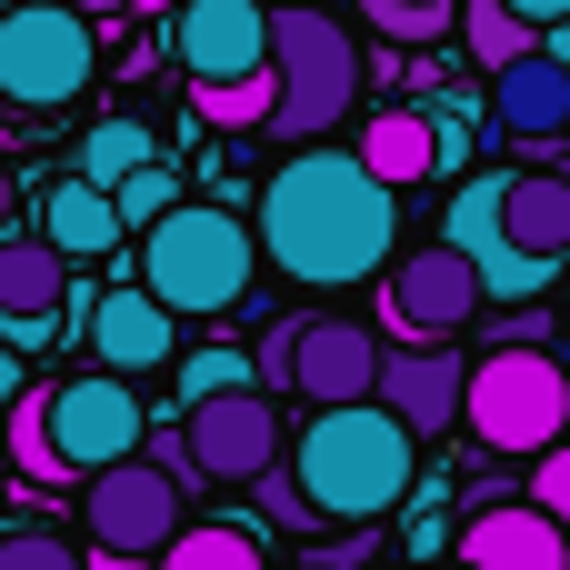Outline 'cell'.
Instances as JSON below:
<instances>
[{
	"label": "cell",
	"mask_w": 570,
	"mask_h": 570,
	"mask_svg": "<svg viewBox=\"0 0 570 570\" xmlns=\"http://www.w3.org/2000/svg\"><path fill=\"white\" fill-rule=\"evenodd\" d=\"M160 570H271V551H261V531H240V521H180L170 531V551H160Z\"/></svg>",
	"instance_id": "22"
},
{
	"label": "cell",
	"mask_w": 570,
	"mask_h": 570,
	"mask_svg": "<svg viewBox=\"0 0 570 570\" xmlns=\"http://www.w3.org/2000/svg\"><path fill=\"white\" fill-rule=\"evenodd\" d=\"M391 190H421V180H441V170H461V100H401V110H371L361 120V140H351Z\"/></svg>",
	"instance_id": "13"
},
{
	"label": "cell",
	"mask_w": 570,
	"mask_h": 570,
	"mask_svg": "<svg viewBox=\"0 0 570 570\" xmlns=\"http://www.w3.org/2000/svg\"><path fill=\"white\" fill-rule=\"evenodd\" d=\"M250 271H261V230L220 200H180L140 230V281L180 311V321H220L250 301Z\"/></svg>",
	"instance_id": "4"
},
{
	"label": "cell",
	"mask_w": 570,
	"mask_h": 570,
	"mask_svg": "<svg viewBox=\"0 0 570 570\" xmlns=\"http://www.w3.org/2000/svg\"><path fill=\"white\" fill-rule=\"evenodd\" d=\"M70 271H80V261H70L50 230L0 240V331H50L60 301H70Z\"/></svg>",
	"instance_id": "18"
},
{
	"label": "cell",
	"mask_w": 570,
	"mask_h": 570,
	"mask_svg": "<svg viewBox=\"0 0 570 570\" xmlns=\"http://www.w3.org/2000/svg\"><path fill=\"white\" fill-rule=\"evenodd\" d=\"M271 70H281V110H271V130H281L291 150H301V140H331V130L361 110V90H371L361 40H351L341 20H321L311 0L271 10Z\"/></svg>",
	"instance_id": "6"
},
{
	"label": "cell",
	"mask_w": 570,
	"mask_h": 570,
	"mask_svg": "<svg viewBox=\"0 0 570 570\" xmlns=\"http://www.w3.org/2000/svg\"><path fill=\"white\" fill-rule=\"evenodd\" d=\"M271 391H301L311 411H321V401H371V391H381V331H371V321H341V311L291 321V331L271 341Z\"/></svg>",
	"instance_id": "9"
},
{
	"label": "cell",
	"mask_w": 570,
	"mask_h": 570,
	"mask_svg": "<svg viewBox=\"0 0 570 570\" xmlns=\"http://www.w3.org/2000/svg\"><path fill=\"white\" fill-rule=\"evenodd\" d=\"M170 50H180V80L190 90L250 80V70H271V0H180Z\"/></svg>",
	"instance_id": "12"
},
{
	"label": "cell",
	"mask_w": 570,
	"mask_h": 570,
	"mask_svg": "<svg viewBox=\"0 0 570 570\" xmlns=\"http://www.w3.org/2000/svg\"><path fill=\"white\" fill-rule=\"evenodd\" d=\"M511 10H521L531 30H551V20H570V0H511Z\"/></svg>",
	"instance_id": "33"
},
{
	"label": "cell",
	"mask_w": 570,
	"mask_h": 570,
	"mask_svg": "<svg viewBox=\"0 0 570 570\" xmlns=\"http://www.w3.org/2000/svg\"><path fill=\"white\" fill-rule=\"evenodd\" d=\"M531 501H541V511L570 531V431L551 441V451H531Z\"/></svg>",
	"instance_id": "30"
},
{
	"label": "cell",
	"mask_w": 570,
	"mask_h": 570,
	"mask_svg": "<svg viewBox=\"0 0 570 570\" xmlns=\"http://www.w3.org/2000/svg\"><path fill=\"white\" fill-rule=\"evenodd\" d=\"M100 80V30L70 0H10L0 10V110L10 130H50L60 110H80Z\"/></svg>",
	"instance_id": "5"
},
{
	"label": "cell",
	"mask_w": 570,
	"mask_h": 570,
	"mask_svg": "<svg viewBox=\"0 0 570 570\" xmlns=\"http://www.w3.org/2000/svg\"><path fill=\"white\" fill-rule=\"evenodd\" d=\"M0 230H10V170H0Z\"/></svg>",
	"instance_id": "36"
},
{
	"label": "cell",
	"mask_w": 570,
	"mask_h": 570,
	"mask_svg": "<svg viewBox=\"0 0 570 570\" xmlns=\"http://www.w3.org/2000/svg\"><path fill=\"white\" fill-rule=\"evenodd\" d=\"M491 120H501L511 140H561L570 130V70L551 50L501 60V70H491Z\"/></svg>",
	"instance_id": "19"
},
{
	"label": "cell",
	"mask_w": 570,
	"mask_h": 570,
	"mask_svg": "<svg viewBox=\"0 0 570 570\" xmlns=\"http://www.w3.org/2000/svg\"><path fill=\"white\" fill-rule=\"evenodd\" d=\"M561 351H570V311H561Z\"/></svg>",
	"instance_id": "37"
},
{
	"label": "cell",
	"mask_w": 570,
	"mask_h": 570,
	"mask_svg": "<svg viewBox=\"0 0 570 570\" xmlns=\"http://www.w3.org/2000/svg\"><path fill=\"white\" fill-rule=\"evenodd\" d=\"M140 160H160V150H150V130H140V120H100V130H90V140H80V170H90V180H100V190H110V180H130V170H140Z\"/></svg>",
	"instance_id": "25"
},
{
	"label": "cell",
	"mask_w": 570,
	"mask_h": 570,
	"mask_svg": "<svg viewBox=\"0 0 570 570\" xmlns=\"http://www.w3.org/2000/svg\"><path fill=\"white\" fill-rule=\"evenodd\" d=\"M461 431L501 461H531L570 431V361H551L541 341H501L471 361V391H461Z\"/></svg>",
	"instance_id": "7"
},
{
	"label": "cell",
	"mask_w": 570,
	"mask_h": 570,
	"mask_svg": "<svg viewBox=\"0 0 570 570\" xmlns=\"http://www.w3.org/2000/svg\"><path fill=\"white\" fill-rule=\"evenodd\" d=\"M501 220L521 250L561 261L570 250V170H501Z\"/></svg>",
	"instance_id": "21"
},
{
	"label": "cell",
	"mask_w": 570,
	"mask_h": 570,
	"mask_svg": "<svg viewBox=\"0 0 570 570\" xmlns=\"http://www.w3.org/2000/svg\"><path fill=\"white\" fill-rule=\"evenodd\" d=\"M451 10H461V0H361V20H371V30H391V40H441V30H451Z\"/></svg>",
	"instance_id": "27"
},
{
	"label": "cell",
	"mask_w": 570,
	"mask_h": 570,
	"mask_svg": "<svg viewBox=\"0 0 570 570\" xmlns=\"http://www.w3.org/2000/svg\"><path fill=\"white\" fill-rule=\"evenodd\" d=\"M0 140H10V110H0Z\"/></svg>",
	"instance_id": "38"
},
{
	"label": "cell",
	"mask_w": 570,
	"mask_h": 570,
	"mask_svg": "<svg viewBox=\"0 0 570 570\" xmlns=\"http://www.w3.org/2000/svg\"><path fill=\"white\" fill-rule=\"evenodd\" d=\"M421 570H441V561H421ZM461 570H471V561H461Z\"/></svg>",
	"instance_id": "39"
},
{
	"label": "cell",
	"mask_w": 570,
	"mask_h": 570,
	"mask_svg": "<svg viewBox=\"0 0 570 570\" xmlns=\"http://www.w3.org/2000/svg\"><path fill=\"white\" fill-rule=\"evenodd\" d=\"M110 200H120V230H150L160 210H180V170H160V160H140L130 180H110Z\"/></svg>",
	"instance_id": "26"
},
{
	"label": "cell",
	"mask_w": 570,
	"mask_h": 570,
	"mask_svg": "<svg viewBox=\"0 0 570 570\" xmlns=\"http://www.w3.org/2000/svg\"><path fill=\"white\" fill-rule=\"evenodd\" d=\"M140 431H150V411H140V391H130V371H70V381H50V391H20L10 401V461L30 471V481H90V471H110V461H130L140 451Z\"/></svg>",
	"instance_id": "3"
},
{
	"label": "cell",
	"mask_w": 570,
	"mask_h": 570,
	"mask_svg": "<svg viewBox=\"0 0 570 570\" xmlns=\"http://www.w3.org/2000/svg\"><path fill=\"white\" fill-rule=\"evenodd\" d=\"M0 10H10V0H0Z\"/></svg>",
	"instance_id": "40"
},
{
	"label": "cell",
	"mask_w": 570,
	"mask_h": 570,
	"mask_svg": "<svg viewBox=\"0 0 570 570\" xmlns=\"http://www.w3.org/2000/svg\"><path fill=\"white\" fill-rule=\"evenodd\" d=\"M261 511H271V531H321V511H311V491L291 481V461L261 471Z\"/></svg>",
	"instance_id": "29"
},
{
	"label": "cell",
	"mask_w": 570,
	"mask_h": 570,
	"mask_svg": "<svg viewBox=\"0 0 570 570\" xmlns=\"http://www.w3.org/2000/svg\"><path fill=\"white\" fill-rule=\"evenodd\" d=\"M180 441H190V481H261L291 451V421L271 411V391H200L180 401Z\"/></svg>",
	"instance_id": "10"
},
{
	"label": "cell",
	"mask_w": 570,
	"mask_h": 570,
	"mask_svg": "<svg viewBox=\"0 0 570 570\" xmlns=\"http://www.w3.org/2000/svg\"><path fill=\"white\" fill-rule=\"evenodd\" d=\"M381 301H391V331L401 341H451V331H471V311L491 291H481V271H471L461 240H421V250H401L381 271Z\"/></svg>",
	"instance_id": "11"
},
{
	"label": "cell",
	"mask_w": 570,
	"mask_h": 570,
	"mask_svg": "<svg viewBox=\"0 0 570 570\" xmlns=\"http://www.w3.org/2000/svg\"><path fill=\"white\" fill-rule=\"evenodd\" d=\"M70 10H90V20H120V10H130V0H70Z\"/></svg>",
	"instance_id": "35"
},
{
	"label": "cell",
	"mask_w": 570,
	"mask_h": 570,
	"mask_svg": "<svg viewBox=\"0 0 570 570\" xmlns=\"http://www.w3.org/2000/svg\"><path fill=\"white\" fill-rule=\"evenodd\" d=\"M461 391H471V361L421 341V351H381V401L411 421V431H461Z\"/></svg>",
	"instance_id": "16"
},
{
	"label": "cell",
	"mask_w": 570,
	"mask_h": 570,
	"mask_svg": "<svg viewBox=\"0 0 570 570\" xmlns=\"http://www.w3.org/2000/svg\"><path fill=\"white\" fill-rule=\"evenodd\" d=\"M441 240H461V250H471V271H481V291H491V301H541V291H551V271H561V261H541V250H521V240H511V220H501V170H491V180H461V200H451Z\"/></svg>",
	"instance_id": "14"
},
{
	"label": "cell",
	"mask_w": 570,
	"mask_h": 570,
	"mask_svg": "<svg viewBox=\"0 0 570 570\" xmlns=\"http://www.w3.org/2000/svg\"><path fill=\"white\" fill-rule=\"evenodd\" d=\"M40 230H50L70 261H110V250L130 240V230H120V200H110L90 170H80V180H50V190H40Z\"/></svg>",
	"instance_id": "20"
},
{
	"label": "cell",
	"mask_w": 570,
	"mask_h": 570,
	"mask_svg": "<svg viewBox=\"0 0 570 570\" xmlns=\"http://www.w3.org/2000/svg\"><path fill=\"white\" fill-rule=\"evenodd\" d=\"M0 570H90V561L60 531H0Z\"/></svg>",
	"instance_id": "28"
},
{
	"label": "cell",
	"mask_w": 570,
	"mask_h": 570,
	"mask_svg": "<svg viewBox=\"0 0 570 570\" xmlns=\"http://www.w3.org/2000/svg\"><path fill=\"white\" fill-rule=\"evenodd\" d=\"M461 50L481 60V70H501V60H521V50H541V30L511 10V0H461Z\"/></svg>",
	"instance_id": "23"
},
{
	"label": "cell",
	"mask_w": 570,
	"mask_h": 570,
	"mask_svg": "<svg viewBox=\"0 0 570 570\" xmlns=\"http://www.w3.org/2000/svg\"><path fill=\"white\" fill-rule=\"evenodd\" d=\"M541 50H551V60L570 70V20H551V30H541Z\"/></svg>",
	"instance_id": "34"
},
{
	"label": "cell",
	"mask_w": 570,
	"mask_h": 570,
	"mask_svg": "<svg viewBox=\"0 0 570 570\" xmlns=\"http://www.w3.org/2000/svg\"><path fill=\"white\" fill-rule=\"evenodd\" d=\"M250 381V351H200L190 371H180V401H200V391H240Z\"/></svg>",
	"instance_id": "31"
},
{
	"label": "cell",
	"mask_w": 570,
	"mask_h": 570,
	"mask_svg": "<svg viewBox=\"0 0 570 570\" xmlns=\"http://www.w3.org/2000/svg\"><path fill=\"white\" fill-rule=\"evenodd\" d=\"M20 391H30V371H20V351L0 341V431H10V401H20Z\"/></svg>",
	"instance_id": "32"
},
{
	"label": "cell",
	"mask_w": 570,
	"mask_h": 570,
	"mask_svg": "<svg viewBox=\"0 0 570 570\" xmlns=\"http://www.w3.org/2000/svg\"><path fill=\"white\" fill-rule=\"evenodd\" d=\"M190 110L210 130H261L281 110V70H250V80H220V90H190Z\"/></svg>",
	"instance_id": "24"
},
{
	"label": "cell",
	"mask_w": 570,
	"mask_h": 570,
	"mask_svg": "<svg viewBox=\"0 0 570 570\" xmlns=\"http://www.w3.org/2000/svg\"><path fill=\"white\" fill-rule=\"evenodd\" d=\"M291 481L311 491L321 531H371L381 511L411 501V471H421V431L371 391V401H321L301 431H291Z\"/></svg>",
	"instance_id": "2"
},
{
	"label": "cell",
	"mask_w": 570,
	"mask_h": 570,
	"mask_svg": "<svg viewBox=\"0 0 570 570\" xmlns=\"http://www.w3.org/2000/svg\"><path fill=\"white\" fill-rule=\"evenodd\" d=\"M180 521H190V471H170V461H150V451L90 471V491H80V531H90V551H110V561H160Z\"/></svg>",
	"instance_id": "8"
},
{
	"label": "cell",
	"mask_w": 570,
	"mask_h": 570,
	"mask_svg": "<svg viewBox=\"0 0 570 570\" xmlns=\"http://www.w3.org/2000/svg\"><path fill=\"white\" fill-rule=\"evenodd\" d=\"M461 561L471 570H570V531L541 501H491L461 521Z\"/></svg>",
	"instance_id": "15"
},
{
	"label": "cell",
	"mask_w": 570,
	"mask_h": 570,
	"mask_svg": "<svg viewBox=\"0 0 570 570\" xmlns=\"http://www.w3.org/2000/svg\"><path fill=\"white\" fill-rule=\"evenodd\" d=\"M170 331H180V311L150 291V281H130V291H100V311H90V351L110 361V371H160L170 361Z\"/></svg>",
	"instance_id": "17"
},
{
	"label": "cell",
	"mask_w": 570,
	"mask_h": 570,
	"mask_svg": "<svg viewBox=\"0 0 570 570\" xmlns=\"http://www.w3.org/2000/svg\"><path fill=\"white\" fill-rule=\"evenodd\" d=\"M261 261L301 291H351V281H381L401 261V190L361 160V150H331V140H301L271 180H261Z\"/></svg>",
	"instance_id": "1"
}]
</instances>
